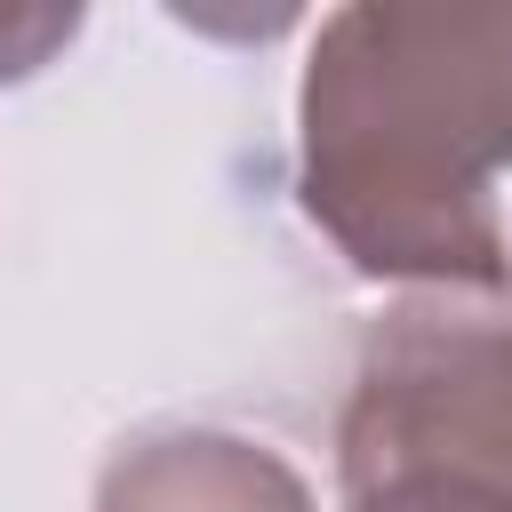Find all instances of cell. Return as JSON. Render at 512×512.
Segmentation results:
<instances>
[{"instance_id":"cell-1","label":"cell","mask_w":512,"mask_h":512,"mask_svg":"<svg viewBox=\"0 0 512 512\" xmlns=\"http://www.w3.org/2000/svg\"><path fill=\"white\" fill-rule=\"evenodd\" d=\"M304 208L376 280L504 288L512 8H336L304 64Z\"/></svg>"},{"instance_id":"cell-2","label":"cell","mask_w":512,"mask_h":512,"mask_svg":"<svg viewBox=\"0 0 512 512\" xmlns=\"http://www.w3.org/2000/svg\"><path fill=\"white\" fill-rule=\"evenodd\" d=\"M416 464L512 504V280L416 296L368 336L344 408V488Z\"/></svg>"},{"instance_id":"cell-3","label":"cell","mask_w":512,"mask_h":512,"mask_svg":"<svg viewBox=\"0 0 512 512\" xmlns=\"http://www.w3.org/2000/svg\"><path fill=\"white\" fill-rule=\"evenodd\" d=\"M96 512H312V488L240 432H144L104 464Z\"/></svg>"},{"instance_id":"cell-4","label":"cell","mask_w":512,"mask_h":512,"mask_svg":"<svg viewBox=\"0 0 512 512\" xmlns=\"http://www.w3.org/2000/svg\"><path fill=\"white\" fill-rule=\"evenodd\" d=\"M344 512H512V504L496 488L464 480V472L416 464V472H376V480L344 488Z\"/></svg>"},{"instance_id":"cell-5","label":"cell","mask_w":512,"mask_h":512,"mask_svg":"<svg viewBox=\"0 0 512 512\" xmlns=\"http://www.w3.org/2000/svg\"><path fill=\"white\" fill-rule=\"evenodd\" d=\"M80 32V8H48V0H0V80H32L64 40Z\"/></svg>"}]
</instances>
